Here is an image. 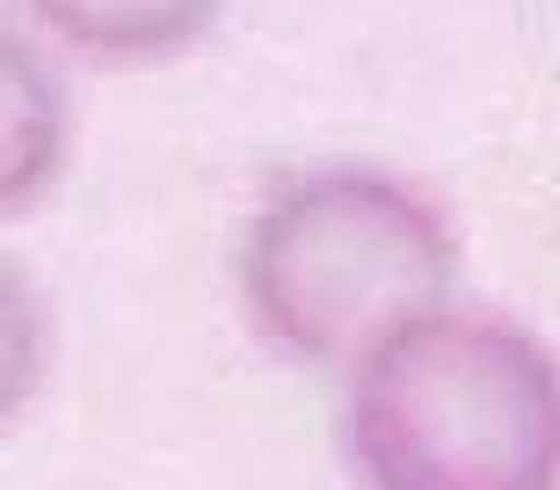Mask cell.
Masks as SVG:
<instances>
[{
  "label": "cell",
  "instance_id": "obj_5",
  "mask_svg": "<svg viewBox=\"0 0 560 490\" xmlns=\"http://www.w3.org/2000/svg\"><path fill=\"white\" fill-rule=\"evenodd\" d=\"M45 357H51V313L33 275L0 255V427L20 415L45 383Z\"/></svg>",
  "mask_w": 560,
  "mask_h": 490
},
{
  "label": "cell",
  "instance_id": "obj_2",
  "mask_svg": "<svg viewBox=\"0 0 560 490\" xmlns=\"http://www.w3.org/2000/svg\"><path fill=\"white\" fill-rule=\"evenodd\" d=\"M331 433L357 490H560V345L458 293L338 376Z\"/></svg>",
  "mask_w": 560,
  "mask_h": 490
},
{
  "label": "cell",
  "instance_id": "obj_3",
  "mask_svg": "<svg viewBox=\"0 0 560 490\" xmlns=\"http://www.w3.org/2000/svg\"><path fill=\"white\" fill-rule=\"evenodd\" d=\"M70 153V90L26 20H0V217L33 210Z\"/></svg>",
  "mask_w": 560,
  "mask_h": 490
},
{
  "label": "cell",
  "instance_id": "obj_4",
  "mask_svg": "<svg viewBox=\"0 0 560 490\" xmlns=\"http://www.w3.org/2000/svg\"><path fill=\"white\" fill-rule=\"evenodd\" d=\"M45 45L108 70L185 58L223 20V0H13Z\"/></svg>",
  "mask_w": 560,
  "mask_h": 490
},
{
  "label": "cell",
  "instance_id": "obj_1",
  "mask_svg": "<svg viewBox=\"0 0 560 490\" xmlns=\"http://www.w3.org/2000/svg\"><path fill=\"white\" fill-rule=\"evenodd\" d=\"M230 280L255 345L338 383L465 293V236L453 205L388 160H306L248 205Z\"/></svg>",
  "mask_w": 560,
  "mask_h": 490
}]
</instances>
